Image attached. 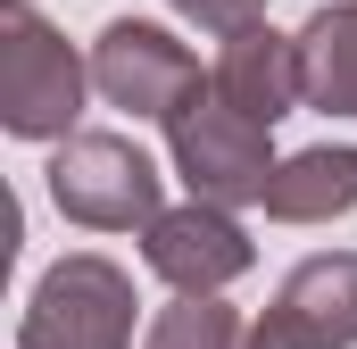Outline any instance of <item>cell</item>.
Returning a JSON list of instances; mask_svg holds the SVG:
<instances>
[{
    "label": "cell",
    "mask_w": 357,
    "mask_h": 349,
    "mask_svg": "<svg viewBox=\"0 0 357 349\" xmlns=\"http://www.w3.org/2000/svg\"><path fill=\"white\" fill-rule=\"evenodd\" d=\"M274 308L299 316L324 349H349L357 341V258H349V250H324V258L291 266V283H282Z\"/></svg>",
    "instance_id": "9"
},
{
    "label": "cell",
    "mask_w": 357,
    "mask_h": 349,
    "mask_svg": "<svg viewBox=\"0 0 357 349\" xmlns=\"http://www.w3.org/2000/svg\"><path fill=\"white\" fill-rule=\"evenodd\" d=\"M142 349H250V333L216 291H175V308H158Z\"/></svg>",
    "instance_id": "11"
},
{
    "label": "cell",
    "mask_w": 357,
    "mask_h": 349,
    "mask_svg": "<svg viewBox=\"0 0 357 349\" xmlns=\"http://www.w3.org/2000/svg\"><path fill=\"white\" fill-rule=\"evenodd\" d=\"M357 208V150H299V158H282L266 183V216L274 225H333V216H349Z\"/></svg>",
    "instance_id": "8"
},
{
    "label": "cell",
    "mask_w": 357,
    "mask_h": 349,
    "mask_svg": "<svg viewBox=\"0 0 357 349\" xmlns=\"http://www.w3.org/2000/svg\"><path fill=\"white\" fill-rule=\"evenodd\" d=\"M250 349H324V341H316V333H307L299 316H282V308H266V325L250 333Z\"/></svg>",
    "instance_id": "13"
},
{
    "label": "cell",
    "mask_w": 357,
    "mask_h": 349,
    "mask_svg": "<svg viewBox=\"0 0 357 349\" xmlns=\"http://www.w3.org/2000/svg\"><path fill=\"white\" fill-rule=\"evenodd\" d=\"M142 258L158 283L175 291H225L250 274V233L233 225V208L216 200H183V208H158V225H142Z\"/></svg>",
    "instance_id": "6"
},
{
    "label": "cell",
    "mask_w": 357,
    "mask_h": 349,
    "mask_svg": "<svg viewBox=\"0 0 357 349\" xmlns=\"http://www.w3.org/2000/svg\"><path fill=\"white\" fill-rule=\"evenodd\" d=\"M266 133H274V125L241 117V108L208 84V75L167 108V150H175V174L191 183V200H216V208L266 200V183H274Z\"/></svg>",
    "instance_id": "1"
},
{
    "label": "cell",
    "mask_w": 357,
    "mask_h": 349,
    "mask_svg": "<svg viewBox=\"0 0 357 349\" xmlns=\"http://www.w3.org/2000/svg\"><path fill=\"white\" fill-rule=\"evenodd\" d=\"M208 84L225 91L241 117H258V125H282L307 84H299V34H274V25H233L225 34V50H216V67H208Z\"/></svg>",
    "instance_id": "7"
},
{
    "label": "cell",
    "mask_w": 357,
    "mask_h": 349,
    "mask_svg": "<svg viewBox=\"0 0 357 349\" xmlns=\"http://www.w3.org/2000/svg\"><path fill=\"white\" fill-rule=\"evenodd\" d=\"M299 84H307V108L357 117V0L307 17V34H299Z\"/></svg>",
    "instance_id": "10"
},
{
    "label": "cell",
    "mask_w": 357,
    "mask_h": 349,
    "mask_svg": "<svg viewBox=\"0 0 357 349\" xmlns=\"http://www.w3.org/2000/svg\"><path fill=\"white\" fill-rule=\"evenodd\" d=\"M91 84L108 108H125V117H150V125H167V108H175L183 91L199 84V59L183 50L175 34H158V25H133V17H116L100 42H91Z\"/></svg>",
    "instance_id": "5"
},
{
    "label": "cell",
    "mask_w": 357,
    "mask_h": 349,
    "mask_svg": "<svg viewBox=\"0 0 357 349\" xmlns=\"http://www.w3.org/2000/svg\"><path fill=\"white\" fill-rule=\"evenodd\" d=\"M167 8H183L191 25H216V34H233V25L258 17V0H167Z\"/></svg>",
    "instance_id": "12"
},
{
    "label": "cell",
    "mask_w": 357,
    "mask_h": 349,
    "mask_svg": "<svg viewBox=\"0 0 357 349\" xmlns=\"http://www.w3.org/2000/svg\"><path fill=\"white\" fill-rule=\"evenodd\" d=\"M50 200L67 225L133 233V225H158V167L125 133H67L50 158Z\"/></svg>",
    "instance_id": "4"
},
{
    "label": "cell",
    "mask_w": 357,
    "mask_h": 349,
    "mask_svg": "<svg viewBox=\"0 0 357 349\" xmlns=\"http://www.w3.org/2000/svg\"><path fill=\"white\" fill-rule=\"evenodd\" d=\"M84 59L67 50V34L33 8L8 0V34H0V125L17 142H67L84 117Z\"/></svg>",
    "instance_id": "2"
},
{
    "label": "cell",
    "mask_w": 357,
    "mask_h": 349,
    "mask_svg": "<svg viewBox=\"0 0 357 349\" xmlns=\"http://www.w3.org/2000/svg\"><path fill=\"white\" fill-rule=\"evenodd\" d=\"M17 349H133V274L91 250L59 258L25 299Z\"/></svg>",
    "instance_id": "3"
}]
</instances>
